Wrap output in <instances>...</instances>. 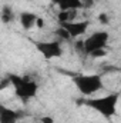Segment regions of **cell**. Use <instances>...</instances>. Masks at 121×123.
Instances as JSON below:
<instances>
[{"label": "cell", "mask_w": 121, "mask_h": 123, "mask_svg": "<svg viewBox=\"0 0 121 123\" xmlns=\"http://www.w3.org/2000/svg\"><path fill=\"white\" fill-rule=\"evenodd\" d=\"M107 55H108L107 49H98V50H95V52L91 53L90 57H93V59H103V57H105Z\"/></svg>", "instance_id": "13"}, {"label": "cell", "mask_w": 121, "mask_h": 123, "mask_svg": "<svg viewBox=\"0 0 121 123\" xmlns=\"http://www.w3.org/2000/svg\"><path fill=\"white\" fill-rule=\"evenodd\" d=\"M94 1H98V0H94Z\"/></svg>", "instance_id": "18"}, {"label": "cell", "mask_w": 121, "mask_h": 123, "mask_svg": "<svg viewBox=\"0 0 121 123\" xmlns=\"http://www.w3.org/2000/svg\"><path fill=\"white\" fill-rule=\"evenodd\" d=\"M78 14V10H59L57 13V20L59 23H70V22H76Z\"/></svg>", "instance_id": "10"}, {"label": "cell", "mask_w": 121, "mask_h": 123, "mask_svg": "<svg viewBox=\"0 0 121 123\" xmlns=\"http://www.w3.org/2000/svg\"><path fill=\"white\" fill-rule=\"evenodd\" d=\"M97 19H98V22H100L101 25H104V26H107V25L110 23V17H108L107 13H100V14L97 16Z\"/></svg>", "instance_id": "14"}, {"label": "cell", "mask_w": 121, "mask_h": 123, "mask_svg": "<svg viewBox=\"0 0 121 123\" xmlns=\"http://www.w3.org/2000/svg\"><path fill=\"white\" fill-rule=\"evenodd\" d=\"M9 77H10V82H11V86L14 89L16 96L22 102H29L38 92V85L29 77L19 76V74H10Z\"/></svg>", "instance_id": "3"}, {"label": "cell", "mask_w": 121, "mask_h": 123, "mask_svg": "<svg viewBox=\"0 0 121 123\" xmlns=\"http://www.w3.org/2000/svg\"><path fill=\"white\" fill-rule=\"evenodd\" d=\"M43 27H44V20L41 17H38L37 19V23H36V29H43Z\"/></svg>", "instance_id": "17"}, {"label": "cell", "mask_w": 121, "mask_h": 123, "mask_svg": "<svg viewBox=\"0 0 121 123\" xmlns=\"http://www.w3.org/2000/svg\"><path fill=\"white\" fill-rule=\"evenodd\" d=\"M37 19L38 16L36 13H31V12H22L20 16H19V20H20V25L24 30H31V29H36V23H37Z\"/></svg>", "instance_id": "8"}, {"label": "cell", "mask_w": 121, "mask_h": 123, "mask_svg": "<svg viewBox=\"0 0 121 123\" xmlns=\"http://www.w3.org/2000/svg\"><path fill=\"white\" fill-rule=\"evenodd\" d=\"M40 123H54V120H53V117H50V116H44V117L40 119Z\"/></svg>", "instance_id": "16"}, {"label": "cell", "mask_w": 121, "mask_h": 123, "mask_svg": "<svg viewBox=\"0 0 121 123\" xmlns=\"http://www.w3.org/2000/svg\"><path fill=\"white\" fill-rule=\"evenodd\" d=\"M108 39H110V34L105 30H100V31L91 33L87 39H84L86 55L90 56L93 52H95V50H98V49H107Z\"/></svg>", "instance_id": "5"}, {"label": "cell", "mask_w": 121, "mask_h": 123, "mask_svg": "<svg viewBox=\"0 0 121 123\" xmlns=\"http://www.w3.org/2000/svg\"><path fill=\"white\" fill-rule=\"evenodd\" d=\"M73 83L77 87V90L86 97H91L100 92L104 87L103 76L98 73L90 74H77L73 77Z\"/></svg>", "instance_id": "2"}, {"label": "cell", "mask_w": 121, "mask_h": 123, "mask_svg": "<svg viewBox=\"0 0 121 123\" xmlns=\"http://www.w3.org/2000/svg\"><path fill=\"white\" fill-rule=\"evenodd\" d=\"M74 47H76V50H77V52H80V53H84V55H86V49H84V40H76V43H74Z\"/></svg>", "instance_id": "15"}, {"label": "cell", "mask_w": 121, "mask_h": 123, "mask_svg": "<svg viewBox=\"0 0 121 123\" xmlns=\"http://www.w3.org/2000/svg\"><path fill=\"white\" fill-rule=\"evenodd\" d=\"M118 100H120V93L114 92V93H108L105 96H100V97H87V100L84 103H86L87 107L95 110L103 117L111 119L117 115Z\"/></svg>", "instance_id": "1"}, {"label": "cell", "mask_w": 121, "mask_h": 123, "mask_svg": "<svg viewBox=\"0 0 121 123\" xmlns=\"http://www.w3.org/2000/svg\"><path fill=\"white\" fill-rule=\"evenodd\" d=\"M60 10H80L83 9V0H53Z\"/></svg>", "instance_id": "9"}, {"label": "cell", "mask_w": 121, "mask_h": 123, "mask_svg": "<svg viewBox=\"0 0 121 123\" xmlns=\"http://www.w3.org/2000/svg\"><path fill=\"white\" fill-rule=\"evenodd\" d=\"M90 25H91L90 20H76V22H70V23H63L60 26H63L66 30L68 31L73 39H77V37H80V36L87 33Z\"/></svg>", "instance_id": "6"}, {"label": "cell", "mask_w": 121, "mask_h": 123, "mask_svg": "<svg viewBox=\"0 0 121 123\" xmlns=\"http://www.w3.org/2000/svg\"><path fill=\"white\" fill-rule=\"evenodd\" d=\"M54 34L57 36V39H59V40H68V42H70V40H73V37L70 36V33L66 30L63 26H59V27L54 30Z\"/></svg>", "instance_id": "12"}, {"label": "cell", "mask_w": 121, "mask_h": 123, "mask_svg": "<svg viewBox=\"0 0 121 123\" xmlns=\"http://www.w3.org/2000/svg\"><path fill=\"white\" fill-rule=\"evenodd\" d=\"M13 20H14V12H13V9L9 4H4L3 9H1V22L4 25H9Z\"/></svg>", "instance_id": "11"}, {"label": "cell", "mask_w": 121, "mask_h": 123, "mask_svg": "<svg viewBox=\"0 0 121 123\" xmlns=\"http://www.w3.org/2000/svg\"><path fill=\"white\" fill-rule=\"evenodd\" d=\"M34 46H36V50L44 59L51 60V59H59L63 56V46H61V40H59V39L36 42Z\"/></svg>", "instance_id": "4"}, {"label": "cell", "mask_w": 121, "mask_h": 123, "mask_svg": "<svg viewBox=\"0 0 121 123\" xmlns=\"http://www.w3.org/2000/svg\"><path fill=\"white\" fill-rule=\"evenodd\" d=\"M20 113L11 107L0 106V123H17L20 119Z\"/></svg>", "instance_id": "7"}]
</instances>
